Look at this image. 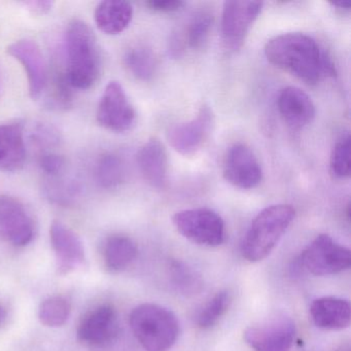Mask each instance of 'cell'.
Here are the masks:
<instances>
[{
    "instance_id": "cell-1",
    "label": "cell",
    "mask_w": 351,
    "mask_h": 351,
    "mask_svg": "<svg viewBox=\"0 0 351 351\" xmlns=\"http://www.w3.org/2000/svg\"><path fill=\"white\" fill-rule=\"evenodd\" d=\"M271 64L295 75L308 85H316L324 77H335L336 69L330 57L311 36L289 32L274 36L265 46Z\"/></svg>"
},
{
    "instance_id": "cell-2",
    "label": "cell",
    "mask_w": 351,
    "mask_h": 351,
    "mask_svg": "<svg viewBox=\"0 0 351 351\" xmlns=\"http://www.w3.org/2000/svg\"><path fill=\"white\" fill-rule=\"evenodd\" d=\"M67 67L65 71L71 88L86 90L93 87L100 75V55L97 38L86 22L73 20L66 32Z\"/></svg>"
},
{
    "instance_id": "cell-3",
    "label": "cell",
    "mask_w": 351,
    "mask_h": 351,
    "mask_svg": "<svg viewBox=\"0 0 351 351\" xmlns=\"http://www.w3.org/2000/svg\"><path fill=\"white\" fill-rule=\"evenodd\" d=\"M295 217V208L291 205H272L263 209L244 236L242 256L250 262L264 260L278 243Z\"/></svg>"
},
{
    "instance_id": "cell-4",
    "label": "cell",
    "mask_w": 351,
    "mask_h": 351,
    "mask_svg": "<svg viewBox=\"0 0 351 351\" xmlns=\"http://www.w3.org/2000/svg\"><path fill=\"white\" fill-rule=\"evenodd\" d=\"M131 330L145 351H167L178 337V318L157 304H141L131 312Z\"/></svg>"
},
{
    "instance_id": "cell-5",
    "label": "cell",
    "mask_w": 351,
    "mask_h": 351,
    "mask_svg": "<svg viewBox=\"0 0 351 351\" xmlns=\"http://www.w3.org/2000/svg\"><path fill=\"white\" fill-rule=\"evenodd\" d=\"M172 221L176 230L193 243L215 247L225 241V223L211 209L180 211L173 215Z\"/></svg>"
},
{
    "instance_id": "cell-6",
    "label": "cell",
    "mask_w": 351,
    "mask_h": 351,
    "mask_svg": "<svg viewBox=\"0 0 351 351\" xmlns=\"http://www.w3.org/2000/svg\"><path fill=\"white\" fill-rule=\"evenodd\" d=\"M301 264L316 276L337 274L350 267V250L322 234L302 252Z\"/></svg>"
},
{
    "instance_id": "cell-7",
    "label": "cell",
    "mask_w": 351,
    "mask_h": 351,
    "mask_svg": "<svg viewBox=\"0 0 351 351\" xmlns=\"http://www.w3.org/2000/svg\"><path fill=\"white\" fill-rule=\"evenodd\" d=\"M260 1H226L221 15V40L226 50L241 48L252 24L262 12Z\"/></svg>"
},
{
    "instance_id": "cell-8",
    "label": "cell",
    "mask_w": 351,
    "mask_h": 351,
    "mask_svg": "<svg viewBox=\"0 0 351 351\" xmlns=\"http://www.w3.org/2000/svg\"><path fill=\"white\" fill-rule=\"evenodd\" d=\"M295 334L293 320L280 313L246 328L244 340L254 351H289Z\"/></svg>"
},
{
    "instance_id": "cell-9",
    "label": "cell",
    "mask_w": 351,
    "mask_h": 351,
    "mask_svg": "<svg viewBox=\"0 0 351 351\" xmlns=\"http://www.w3.org/2000/svg\"><path fill=\"white\" fill-rule=\"evenodd\" d=\"M96 118L100 126L112 132H126L132 128L136 112L118 82H110L106 86L98 104Z\"/></svg>"
},
{
    "instance_id": "cell-10",
    "label": "cell",
    "mask_w": 351,
    "mask_h": 351,
    "mask_svg": "<svg viewBox=\"0 0 351 351\" xmlns=\"http://www.w3.org/2000/svg\"><path fill=\"white\" fill-rule=\"evenodd\" d=\"M213 124V110L209 106H202L192 120L173 125L168 129V143L180 155L186 157L195 155L209 138Z\"/></svg>"
},
{
    "instance_id": "cell-11",
    "label": "cell",
    "mask_w": 351,
    "mask_h": 351,
    "mask_svg": "<svg viewBox=\"0 0 351 351\" xmlns=\"http://www.w3.org/2000/svg\"><path fill=\"white\" fill-rule=\"evenodd\" d=\"M223 178L241 190H252L261 184L262 167L247 145L236 143L230 147L223 162Z\"/></svg>"
},
{
    "instance_id": "cell-12",
    "label": "cell",
    "mask_w": 351,
    "mask_h": 351,
    "mask_svg": "<svg viewBox=\"0 0 351 351\" xmlns=\"http://www.w3.org/2000/svg\"><path fill=\"white\" fill-rule=\"evenodd\" d=\"M0 235L15 246H25L34 235V221L23 203L8 195L0 196Z\"/></svg>"
},
{
    "instance_id": "cell-13",
    "label": "cell",
    "mask_w": 351,
    "mask_h": 351,
    "mask_svg": "<svg viewBox=\"0 0 351 351\" xmlns=\"http://www.w3.org/2000/svg\"><path fill=\"white\" fill-rule=\"evenodd\" d=\"M7 53L21 63L27 75L30 97L38 99L48 83V71L40 47L34 40H17L8 47Z\"/></svg>"
},
{
    "instance_id": "cell-14",
    "label": "cell",
    "mask_w": 351,
    "mask_h": 351,
    "mask_svg": "<svg viewBox=\"0 0 351 351\" xmlns=\"http://www.w3.org/2000/svg\"><path fill=\"white\" fill-rule=\"evenodd\" d=\"M50 238L60 274H69L85 262V248L81 238L64 223L53 221Z\"/></svg>"
},
{
    "instance_id": "cell-15",
    "label": "cell",
    "mask_w": 351,
    "mask_h": 351,
    "mask_svg": "<svg viewBox=\"0 0 351 351\" xmlns=\"http://www.w3.org/2000/svg\"><path fill=\"white\" fill-rule=\"evenodd\" d=\"M118 316L110 305H102L90 311L77 328V338L90 345L110 342L118 332Z\"/></svg>"
},
{
    "instance_id": "cell-16",
    "label": "cell",
    "mask_w": 351,
    "mask_h": 351,
    "mask_svg": "<svg viewBox=\"0 0 351 351\" xmlns=\"http://www.w3.org/2000/svg\"><path fill=\"white\" fill-rule=\"evenodd\" d=\"M279 114L293 129H302L315 118V106L307 93L297 87H287L279 94Z\"/></svg>"
},
{
    "instance_id": "cell-17",
    "label": "cell",
    "mask_w": 351,
    "mask_h": 351,
    "mask_svg": "<svg viewBox=\"0 0 351 351\" xmlns=\"http://www.w3.org/2000/svg\"><path fill=\"white\" fill-rule=\"evenodd\" d=\"M26 161L24 125L21 122L0 125V170L17 172Z\"/></svg>"
},
{
    "instance_id": "cell-18",
    "label": "cell",
    "mask_w": 351,
    "mask_h": 351,
    "mask_svg": "<svg viewBox=\"0 0 351 351\" xmlns=\"http://www.w3.org/2000/svg\"><path fill=\"white\" fill-rule=\"evenodd\" d=\"M137 164L145 182L163 189L167 182L168 158L163 143L158 138L147 141L137 154Z\"/></svg>"
},
{
    "instance_id": "cell-19",
    "label": "cell",
    "mask_w": 351,
    "mask_h": 351,
    "mask_svg": "<svg viewBox=\"0 0 351 351\" xmlns=\"http://www.w3.org/2000/svg\"><path fill=\"white\" fill-rule=\"evenodd\" d=\"M310 315L318 328L343 330L350 324V304L340 298H319L310 306Z\"/></svg>"
},
{
    "instance_id": "cell-20",
    "label": "cell",
    "mask_w": 351,
    "mask_h": 351,
    "mask_svg": "<svg viewBox=\"0 0 351 351\" xmlns=\"http://www.w3.org/2000/svg\"><path fill=\"white\" fill-rule=\"evenodd\" d=\"M213 17L209 12L201 11L189 20L182 34L178 32L170 40L172 56L178 57L184 52L186 47L192 50H199L208 40L213 27Z\"/></svg>"
},
{
    "instance_id": "cell-21",
    "label": "cell",
    "mask_w": 351,
    "mask_h": 351,
    "mask_svg": "<svg viewBox=\"0 0 351 351\" xmlns=\"http://www.w3.org/2000/svg\"><path fill=\"white\" fill-rule=\"evenodd\" d=\"M96 25L108 36H116L124 32L132 21L133 8L128 1L106 0L96 8Z\"/></svg>"
},
{
    "instance_id": "cell-22",
    "label": "cell",
    "mask_w": 351,
    "mask_h": 351,
    "mask_svg": "<svg viewBox=\"0 0 351 351\" xmlns=\"http://www.w3.org/2000/svg\"><path fill=\"white\" fill-rule=\"evenodd\" d=\"M124 64L135 79L147 82L153 79L157 71L158 59L151 48L136 45L125 53Z\"/></svg>"
},
{
    "instance_id": "cell-23",
    "label": "cell",
    "mask_w": 351,
    "mask_h": 351,
    "mask_svg": "<svg viewBox=\"0 0 351 351\" xmlns=\"http://www.w3.org/2000/svg\"><path fill=\"white\" fill-rule=\"evenodd\" d=\"M136 254V245L127 236H112L106 240L104 245V262L112 271L124 270L135 260Z\"/></svg>"
},
{
    "instance_id": "cell-24",
    "label": "cell",
    "mask_w": 351,
    "mask_h": 351,
    "mask_svg": "<svg viewBox=\"0 0 351 351\" xmlns=\"http://www.w3.org/2000/svg\"><path fill=\"white\" fill-rule=\"evenodd\" d=\"M95 176L101 188H118L125 180L124 162L116 154H104L96 164Z\"/></svg>"
},
{
    "instance_id": "cell-25",
    "label": "cell",
    "mask_w": 351,
    "mask_h": 351,
    "mask_svg": "<svg viewBox=\"0 0 351 351\" xmlns=\"http://www.w3.org/2000/svg\"><path fill=\"white\" fill-rule=\"evenodd\" d=\"M71 311V306L69 300L62 295H55L40 304L38 318L45 326L57 328L67 322Z\"/></svg>"
},
{
    "instance_id": "cell-26",
    "label": "cell",
    "mask_w": 351,
    "mask_h": 351,
    "mask_svg": "<svg viewBox=\"0 0 351 351\" xmlns=\"http://www.w3.org/2000/svg\"><path fill=\"white\" fill-rule=\"evenodd\" d=\"M170 277L174 287L184 295H195L202 289L200 276L188 265L174 261L170 266Z\"/></svg>"
},
{
    "instance_id": "cell-27",
    "label": "cell",
    "mask_w": 351,
    "mask_h": 351,
    "mask_svg": "<svg viewBox=\"0 0 351 351\" xmlns=\"http://www.w3.org/2000/svg\"><path fill=\"white\" fill-rule=\"evenodd\" d=\"M350 135L347 133L337 141L330 155V172L335 178L345 180L350 176Z\"/></svg>"
},
{
    "instance_id": "cell-28",
    "label": "cell",
    "mask_w": 351,
    "mask_h": 351,
    "mask_svg": "<svg viewBox=\"0 0 351 351\" xmlns=\"http://www.w3.org/2000/svg\"><path fill=\"white\" fill-rule=\"evenodd\" d=\"M230 302H231V298L228 291L217 293L199 313V326L202 328H209L215 326L227 311Z\"/></svg>"
},
{
    "instance_id": "cell-29",
    "label": "cell",
    "mask_w": 351,
    "mask_h": 351,
    "mask_svg": "<svg viewBox=\"0 0 351 351\" xmlns=\"http://www.w3.org/2000/svg\"><path fill=\"white\" fill-rule=\"evenodd\" d=\"M38 164H40V169L44 173L48 176H59L65 171L66 168V160L63 156L59 155L57 153H43L38 159Z\"/></svg>"
},
{
    "instance_id": "cell-30",
    "label": "cell",
    "mask_w": 351,
    "mask_h": 351,
    "mask_svg": "<svg viewBox=\"0 0 351 351\" xmlns=\"http://www.w3.org/2000/svg\"><path fill=\"white\" fill-rule=\"evenodd\" d=\"M147 7L159 13H174L180 11L184 5V1L180 0H151L147 1Z\"/></svg>"
},
{
    "instance_id": "cell-31",
    "label": "cell",
    "mask_w": 351,
    "mask_h": 351,
    "mask_svg": "<svg viewBox=\"0 0 351 351\" xmlns=\"http://www.w3.org/2000/svg\"><path fill=\"white\" fill-rule=\"evenodd\" d=\"M53 5H54V3L48 1V0H38V1L32 0V1L25 3L28 10H30L32 13L36 14V15H44V14L48 13L52 10Z\"/></svg>"
},
{
    "instance_id": "cell-32",
    "label": "cell",
    "mask_w": 351,
    "mask_h": 351,
    "mask_svg": "<svg viewBox=\"0 0 351 351\" xmlns=\"http://www.w3.org/2000/svg\"><path fill=\"white\" fill-rule=\"evenodd\" d=\"M330 5L336 8L339 11L348 12L350 10V3H332Z\"/></svg>"
},
{
    "instance_id": "cell-33",
    "label": "cell",
    "mask_w": 351,
    "mask_h": 351,
    "mask_svg": "<svg viewBox=\"0 0 351 351\" xmlns=\"http://www.w3.org/2000/svg\"><path fill=\"white\" fill-rule=\"evenodd\" d=\"M5 315H7V314H5V309L0 306V324H3V320H5Z\"/></svg>"
},
{
    "instance_id": "cell-34",
    "label": "cell",
    "mask_w": 351,
    "mask_h": 351,
    "mask_svg": "<svg viewBox=\"0 0 351 351\" xmlns=\"http://www.w3.org/2000/svg\"><path fill=\"white\" fill-rule=\"evenodd\" d=\"M337 351H348V349L341 348V349H338V350H337Z\"/></svg>"
}]
</instances>
